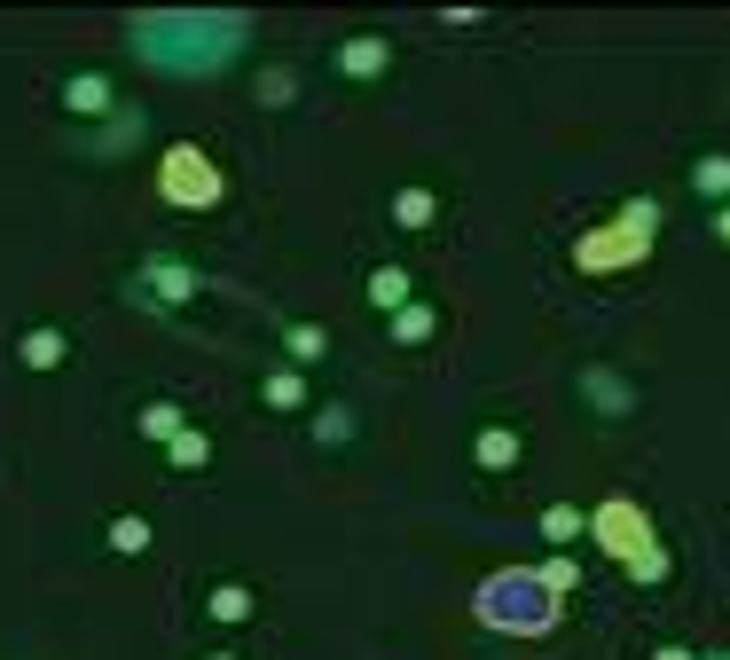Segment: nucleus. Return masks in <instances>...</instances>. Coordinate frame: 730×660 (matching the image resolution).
<instances>
[{"mask_svg":"<svg viewBox=\"0 0 730 660\" xmlns=\"http://www.w3.org/2000/svg\"><path fill=\"white\" fill-rule=\"evenodd\" d=\"M432 213H440V197H432V189H401V197H393V220H401V228H424Z\"/></svg>","mask_w":730,"mask_h":660,"instance_id":"obj_8","label":"nucleus"},{"mask_svg":"<svg viewBox=\"0 0 730 660\" xmlns=\"http://www.w3.org/2000/svg\"><path fill=\"white\" fill-rule=\"evenodd\" d=\"M714 236H722V244H730V205H722V213H714Z\"/></svg>","mask_w":730,"mask_h":660,"instance_id":"obj_20","label":"nucleus"},{"mask_svg":"<svg viewBox=\"0 0 730 660\" xmlns=\"http://www.w3.org/2000/svg\"><path fill=\"white\" fill-rule=\"evenodd\" d=\"M480 464H487V472H511V464H518V433H511V425H487V433H480Z\"/></svg>","mask_w":730,"mask_h":660,"instance_id":"obj_7","label":"nucleus"},{"mask_svg":"<svg viewBox=\"0 0 730 660\" xmlns=\"http://www.w3.org/2000/svg\"><path fill=\"white\" fill-rule=\"evenodd\" d=\"M205 456H213V441H205V433H181V441H173V464H181V472H197Z\"/></svg>","mask_w":730,"mask_h":660,"instance_id":"obj_17","label":"nucleus"},{"mask_svg":"<svg viewBox=\"0 0 730 660\" xmlns=\"http://www.w3.org/2000/svg\"><path fill=\"white\" fill-rule=\"evenodd\" d=\"M284 347H291V362H322L330 339H322V330H307V322H291V330H284Z\"/></svg>","mask_w":730,"mask_h":660,"instance_id":"obj_14","label":"nucleus"},{"mask_svg":"<svg viewBox=\"0 0 730 660\" xmlns=\"http://www.w3.org/2000/svg\"><path fill=\"white\" fill-rule=\"evenodd\" d=\"M370 307H393V314H401V307H409V276H401V268H378V276H370Z\"/></svg>","mask_w":730,"mask_h":660,"instance_id":"obj_9","label":"nucleus"},{"mask_svg":"<svg viewBox=\"0 0 730 660\" xmlns=\"http://www.w3.org/2000/svg\"><path fill=\"white\" fill-rule=\"evenodd\" d=\"M63 103H71V111H111V87L86 71V79H71V87H63Z\"/></svg>","mask_w":730,"mask_h":660,"instance_id":"obj_11","label":"nucleus"},{"mask_svg":"<svg viewBox=\"0 0 730 660\" xmlns=\"http://www.w3.org/2000/svg\"><path fill=\"white\" fill-rule=\"evenodd\" d=\"M652 660H691V652H683V644H668V652H652Z\"/></svg>","mask_w":730,"mask_h":660,"instance_id":"obj_21","label":"nucleus"},{"mask_svg":"<svg viewBox=\"0 0 730 660\" xmlns=\"http://www.w3.org/2000/svg\"><path fill=\"white\" fill-rule=\"evenodd\" d=\"M558 590H551V574L542 566H503V574H487L480 582V598H472V613L487 621V629H503V637H551L558 629Z\"/></svg>","mask_w":730,"mask_h":660,"instance_id":"obj_2","label":"nucleus"},{"mask_svg":"<svg viewBox=\"0 0 730 660\" xmlns=\"http://www.w3.org/2000/svg\"><path fill=\"white\" fill-rule=\"evenodd\" d=\"M24 362H32V370H55V362H63V330H32V339H24Z\"/></svg>","mask_w":730,"mask_h":660,"instance_id":"obj_12","label":"nucleus"},{"mask_svg":"<svg viewBox=\"0 0 730 660\" xmlns=\"http://www.w3.org/2000/svg\"><path fill=\"white\" fill-rule=\"evenodd\" d=\"M432 322H440V314H432V307H417V299H409V307H401V314H393V339H401V347H417V339H432Z\"/></svg>","mask_w":730,"mask_h":660,"instance_id":"obj_10","label":"nucleus"},{"mask_svg":"<svg viewBox=\"0 0 730 660\" xmlns=\"http://www.w3.org/2000/svg\"><path fill=\"white\" fill-rule=\"evenodd\" d=\"M597 527H605V543H613L620 558H636V574H645V582H660V574H668V558H660V543L645 535V519H636L628 504H613V512H605Z\"/></svg>","mask_w":730,"mask_h":660,"instance_id":"obj_3","label":"nucleus"},{"mask_svg":"<svg viewBox=\"0 0 730 660\" xmlns=\"http://www.w3.org/2000/svg\"><path fill=\"white\" fill-rule=\"evenodd\" d=\"M244 613H251V590H236V582L213 590V621H244Z\"/></svg>","mask_w":730,"mask_h":660,"instance_id":"obj_16","label":"nucleus"},{"mask_svg":"<svg viewBox=\"0 0 730 660\" xmlns=\"http://www.w3.org/2000/svg\"><path fill=\"white\" fill-rule=\"evenodd\" d=\"M189 291H197V276H181V268H150L134 283V299H189Z\"/></svg>","mask_w":730,"mask_h":660,"instance_id":"obj_6","label":"nucleus"},{"mask_svg":"<svg viewBox=\"0 0 730 660\" xmlns=\"http://www.w3.org/2000/svg\"><path fill=\"white\" fill-rule=\"evenodd\" d=\"M385 63H393L385 40H346V48H338V71H346V79H378Z\"/></svg>","mask_w":730,"mask_h":660,"instance_id":"obj_4","label":"nucleus"},{"mask_svg":"<svg viewBox=\"0 0 730 660\" xmlns=\"http://www.w3.org/2000/svg\"><path fill=\"white\" fill-rule=\"evenodd\" d=\"M267 401H276V409H299V401H307L299 370H276V378H267Z\"/></svg>","mask_w":730,"mask_h":660,"instance_id":"obj_15","label":"nucleus"},{"mask_svg":"<svg viewBox=\"0 0 730 660\" xmlns=\"http://www.w3.org/2000/svg\"><path fill=\"white\" fill-rule=\"evenodd\" d=\"M111 543H119V550H142V543H150V527H142V519H119V527H111Z\"/></svg>","mask_w":730,"mask_h":660,"instance_id":"obj_19","label":"nucleus"},{"mask_svg":"<svg viewBox=\"0 0 730 660\" xmlns=\"http://www.w3.org/2000/svg\"><path fill=\"white\" fill-rule=\"evenodd\" d=\"M691 197H707V205H730V157H722V149L691 165Z\"/></svg>","mask_w":730,"mask_h":660,"instance_id":"obj_5","label":"nucleus"},{"mask_svg":"<svg viewBox=\"0 0 730 660\" xmlns=\"http://www.w3.org/2000/svg\"><path fill=\"white\" fill-rule=\"evenodd\" d=\"M714 660H730V652H714Z\"/></svg>","mask_w":730,"mask_h":660,"instance_id":"obj_23","label":"nucleus"},{"mask_svg":"<svg viewBox=\"0 0 730 660\" xmlns=\"http://www.w3.org/2000/svg\"><path fill=\"white\" fill-rule=\"evenodd\" d=\"M142 433H157V441H181V409H165V401H157L150 417H142Z\"/></svg>","mask_w":730,"mask_h":660,"instance_id":"obj_18","label":"nucleus"},{"mask_svg":"<svg viewBox=\"0 0 730 660\" xmlns=\"http://www.w3.org/2000/svg\"><path fill=\"white\" fill-rule=\"evenodd\" d=\"M213 660H236V652H213Z\"/></svg>","mask_w":730,"mask_h":660,"instance_id":"obj_22","label":"nucleus"},{"mask_svg":"<svg viewBox=\"0 0 730 660\" xmlns=\"http://www.w3.org/2000/svg\"><path fill=\"white\" fill-rule=\"evenodd\" d=\"M582 527H589V519H582L574 504H551V512H542V535H551V543H574Z\"/></svg>","mask_w":730,"mask_h":660,"instance_id":"obj_13","label":"nucleus"},{"mask_svg":"<svg viewBox=\"0 0 730 660\" xmlns=\"http://www.w3.org/2000/svg\"><path fill=\"white\" fill-rule=\"evenodd\" d=\"M244 40H251V17H236V9H165V17L126 24V48L165 79H213L236 63Z\"/></svg>","mask_w":730,"mask_h":660,"instance_id":"obj_1","label":"nucleus"}]
</instances>
